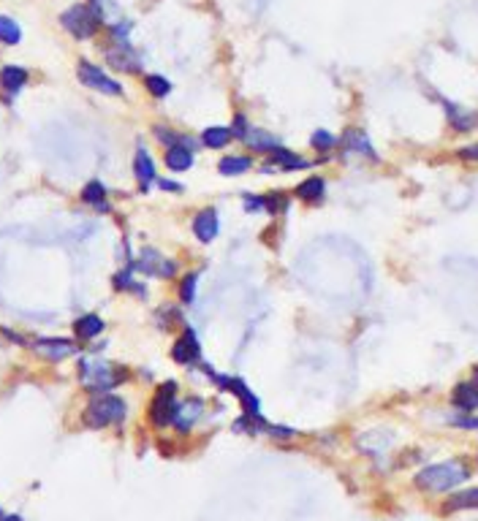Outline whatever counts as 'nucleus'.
Returning <instances> with one entry per match:
<instances>
[{"instance_id": "f257e3e1", "label": "nucleus", "mask_w": 478, "mask_h": 521, "mask_svg": "<svg viewBox=\"0 0 478 521\" xmlns=\"http://www.w3.org/2000/svg\"><path fill=\"white\" fill-rule=\"evenodd\" d=\"M131 375L117 364H109L104 358H82L79 364V383L90 394H112L117 385H123Z\"/></svg>"}, {"instance_id": "f03ea898", "label": "nucleus", "mask_w": 478, "mask_h": 521, "mask_svg": "<svg viewBox=\"0 0 478 521\" xmlns=\"http://www.w3.org/2000/svg\"><path fill=\"white\" fill-rule=\"evenodd\" d=\"M467 478H470V470L462 461H440V464H430L418 473L416 486L424 491H432V494H440V491L457 489Z\"/></svg>"}, {"instance_id": "7ed1b4c3", "label": "nucleus", "mask_w": 478, "mask_h": 521, "mask_svg": "<svg viewBox=\"0 0 478 521\" xmlns=\"http://www.w3.org/2000/svg\"><path fill=\"white\" fill-rule=\"evenodd\" d=\"M125 415H128V405L123 397L117 394H98V397L85 407V427L90 429H107V427H117L123 424Z\"/></svg>"}, {"instance_id": "20e7f679", "label": "nucleus", "mask_w": 478, "mask_h": 521, "mask_svg": "<svg viewBox=\"0 0 478 521\" xmlns=\"http://www.w3.org/2000/svg\"><path fill=\"white\" fill-rule=\"evenodd\" d=\"M60 22H63V28L71 33L74 38H93L104 19L98 16V11L93 9V3H77V6H71L68 11H63Z\"/></svg>"}, {"instance_id": "39448f33", "label": "nucleus", "mask_w": 478, "mask_h": 521, "mask_svg": "<svg viewBox=\"0 0 478 521\" xmlns=\"http://www.w3.org/2000/svg\"><path fill=\"white\" fill-rule=\"evenodd\" d=\"M177 405H180L177 402V383L166 380V383L158 385V391L153 394V402H150V421H153V427H158V429L171 427Z\"/></svg>"}, {"instance_id": "423d86ee", "label": "nucleus", "mask_w": 478, "mask_h": 521, "mask_svg": "<svg viewBox=\"0 0 478 521\" xmlns=\"http://www.w3.org/2000/svg\"><path fill=\"white\" fill-rule=\"evenodd\" d=\"M131 269H136V272H141V275H147V277L171 280V277L177 275V260L161 256V253L153 250V247H144L139 258L131 263Z\"/></svg>"}, {"instance_id": "0eeeda50", "label": "nucleus", "mask_w": 478, "mask_h": 521, "mask_svg": "<svg viewBox=\"0 0 478 521\" xmlns=\"http://www.w3.org/2000/svg\"><path fill=\"white\" fill-rule=\"evenodd\" d=\"M77 74H79V82H82L85 87H90V90L104 92V95H123V84H120L117 79L109 77L107 71H101L98 65H93V62L79 60Z\"/></svg>"}, {"instance_id": "6e6552de", "label": "nucleus", "mask_w": 478, "mask_h": 521, "mask_svg": "<svg viewBox=\"0 0 478 521\" xmlns=\"http://www.w3.org/2000/svg\"><path fill=\"white\" fill-rule=\"evenodd\" d=\"M302 169H310L308 158L286 150L283 144L275 147L272 153H266V163L261 166V171H266V174H286V171H302Z\"/></svg>"}, {"instance_id": "1a4fd4ad", "label": "nucleus", "mask_w": 478, "mask_h": 521, "mask_svg": "<svg viewBox=\"0 0 478 521\" xmlns=\"http://www.w3.org/2000/svg\"><path fill=\"white\" fill-rule=\"evenodd\" d=\"M33 351H36V356H41V358H47V361H63V358H71L79 348H77V342H71V339L44 337V339H36V342H33Z\"/></svg>"}, {"instance_id": "9d476101", "label": "nucleus", "mask_w": 478, "mask_h": 521, "mask_svg": "<svg viewBox=\"0 0 478 521\" xmlns=\"http://www.w3.org/2000/svg\"><path fill=\"white\" fill-rule=\"evenodd\" d=\"M193 234H196V239H199L201 245H210V242H215L217 234H220V215H217V209L212 207H207V209H201L193 215Z\"/></svg>"}, {"instance_id": "9b49d317", "label": "nucleus", "mask_w": 478, "mask_h": 521, "mask_svg": "<svg viewBox=\"0 0 478 521\" xmlns=\"http://www.w3.org/2000/svg\"><path fill=\"white\" fill-rule=\"evenodd\" d=\"M201 356V345H199V337H196V331L185 326V331H183V337L174 339V348H171V358L177 361V364H196Z\"/></svg>"}, {"instance_id": "f8f14e48", "label": "nucleus", "mask_w": 478, "mask_h": 521, "mask_svg": "<svg viewBox=\"0 0 478 521\" xmlns=\"http://www.w3.org/2000/svg\"><path fill=\"white\" fill-rule=\"evenodd\" d=\"M201 413H204V402L196 399V397H190V399H185V402H180V405H177V413H174V421H171V424H174V429L177 432L188 434V432L199 424Z\"/></svg>"}, {"instance_id": "ddd939ff", "label": "nucleus", "mask_w": 478, "mask_h": 521, "mask_svg": "<svg viewBox=\"0 0 478 521\" xmlns=\"http://www.w3.org/2000/svg\"><path fill=\"white\" fill-rule=\"evenodd\" d=\"M342 144H345V153L359 155V158H364V160H372V163H378V153H375V147H372L370 136H367L364 131H359V128H351V131H345V136H342Z\"/></svg>"}, {"instance_id": "4468645a", "label": "nucleus", "mask_w": 478, "mask_h": 521, "mask_svg": "<svg viewBox=\"0 0 478 521\" xmlns=\"http://www.w3.org/2000/svg\"><path fill=\"white\" fill-rule=\"evenodd\" d=\"M107 60H109L112 68H117V71H128V74H136V71L141 68V60L136 57V52L125 44V41H117V46L107 49Z\"/></svg>"}, {"instance_id": "2eb2a0df", "label": "nucleus", "mask_w": 478, "mask_h": 521, "mask_svg": "<svg viewBox=\"0 0 478 521\" xmlns=\"http://www.w3.org/2000/svg\"><path fill=\"white\" fill-rule=\"evenodd\" d=\"M134 174H136V180H139L141 193H147V190H150V185L158 182L155 160H153V155L147 153V150H139V153H136V158H134Z\"/></svg>"}, {"instance_id": "dca6fc26", "label": "nucleus", "mask_w": 478, "mask_h": 521, "mask_svg": "<svg viewBox=\"0 0 478 521\" xmlns=\"http://www.w3.org/2000/svg\"><path fill=\"white\" fill-rule=\"evenodd\" d=\"M104 329H107V323L95 312H87V315L77 318V323H74V334L79 339H85V342H93L98 334H104Z\"/></svg>"}, {"instance_id": "f3484780", "label": "nucleus", "mask_w": 478, "mask_h": 521, "mask_svg": "<svg viewBox=\"0 0 478 521\" xmlns=\"http://www.w3.org/2000/svg\"><path fill=\"white\" fill-rule=\"evenodd\" d=\"M296 199L305 201V204H321L326 199L324 177H308L305 182L296 185Z\"/></svg>"}, {"instance_id": "a211bd4d", "label": "nucleus", "mask_w": 478, "mask_h": 521, "mask_svg": "<svg viewBox=\"0 0 478 521\" xmlns=\"http://www.w3.org/2000/svg\"><path fill=\"white\" fill-rule=\"evenodd\" d=\"M166 169L174 171V174H180V171H188L193 166V150L190 147H183V144H174V147H166Z\"/></svg>"}, {"instance_id": "6ab92c4d", "label": "nucleus", "mask_w": 478, "mask_h": 521, "mask_svg": "<svg viewBox=\"0 0 478 521\" xmlns=\"http://www.w3.org/2000/svg\"><path fill=\"white\" fill-rule=\"evenodd\" d=\"M242 141H245L253 153H264V155L272 153L275 147H280V138L275 133H269V131H261V128H250Z\"/></svg>"}, {"instance_id": "aec40b11", "label": "nucleus", "mask_w": 478, "mask_h": 521, "mask_svg": "<svg viewBox=\"0 0 478 521\" xmlns=\"http://www.w3.org/2000/svg\"><path fill=\"white\" fill-rule=\"evenodd\" d=\"M25 84H28V71H25V68H19V65H6V68L0 71V87L9 92V95H16Z\"/></svg>"}, {"instance_id": "412c9836", "label": "nucleus", "mask_w": 478, "mask_h": 521, "mask_svg": "<svg viewBox=\"0 0 478 521\" xmlns=\"http://www.w3.org/2000/svg\"><path fill=\"white\" fill-rule=\"evenodd\" d=\"M451 402L465 410V413H470V410H478V385L476 383H460L454 388V394H451Z\"/></svg>"}, {"instance_id": "4be33fe9", "label": "nucleus", "mask_w": 478, "mask_h": 521, "mask_svg": "<svg viewBox=\"0 0 478 521\" xmlns=\"http://www.w3.org/2000/svg\"><path fill=\"white\" fill-rule=\"evenodd\" d=\"M232 138H234L232 128H223V125H212V128L201 131V144L210 147V150H223V147H229Z\"/></svg>"}, {"instance_id": "5701e85b", "label": "nucleus", "mask_w": 478, "mask_h": 521, "mask_svg": "<svg viewBox=\"0 0 478 521\" xmlns=\"http://www.w3.org/2000/svg\"><path fill=\"white\" fill-rule=\"evenodd\" d=\"M250 166H253V160H250L247 155H226V158L217 163V171H220L223 177H239V174L250 171Z\"/></svg>"}, {"instance_id": "b1692460", "label": "nucleus", "mask_w": 478, "mask_h": 521, "mask_svg": "<svg viewBox=\"0 0 478 521\" xmlns=\"http://www.w3.org/2000/svg\"><path fill=\"white\" fill-rule=\"evenodd\" d=\"M473 508H478V489H465V491H457L454 497H448L443 510L451 513V510H473Z\"/></svg>"}, {"instance_id": "393cba45", "label": "nucleus", "mask_w": 478, "mask_h": 521, "mask_svg": "<svg viewBox=\"0 0 478 521\" xmlns=\"http://www.w3.org/2000/svg\"><path fill=\"white\" fill-rule=\"evenodd\" d=\"M82 201L104 212V209H107V187H104V182L93 180V182L85 185V187H82Z\"/></svg>"}, {"instance_id": "a878e982", "label": "nucleus", "mask_w": 478, "mask_h": 521, "mask_svg": "<svg viewBox=\"0 0 478 521\" xmlns=\"http://www.w3.org/2000/svg\"><path fill=\"white\" fill-rule=\"evenodd\" d=\"M19 41H22V28L16 25L11 16L0 14V44L16 46Z\"/></svg>"}, {"instance_id": "bb28decb", "label": "nucleus", "mask_w": 478, "mask_h": 521, "mask_svg": "<svg viewBox=\"0 0 478 521\" xmlns=\"http://www.w3.org/2000/svg\"><path fill=\"white\" fill-rule=\"evenodd\" d=\"M446 106H448V120H451V125H454L460 133L473 131V125H476V117H473V114H467L462 106H451V104H446Z\"/></svg>"}, {"instance_id": "cd10ccee", "label": "nucleus", "mask_w": 478, "mask_h": 521, "mask_svg": "<svg viewBox=\"0 0 478 521\" xmlns=\"http://www.w3.org/2000/svg\"><path fill=\"white\" fill-rule=\"evenodd\" d=\"M310 147L318 150V153H329L332 147H337V136L329 133V131H324V128H318V131L310 136Z\"/></svg>"}, {"instance_id": "c85d7f7f", "label": "nucleus", "mask_w": 478, "mask_h": 521, "mask_svg": "<svg viewBox=\"0 0 478 521\" xmlns=\"http://www.w3.org/2000/svg\"><path fill=\"white\" fill-rule=\"evenodd\" d=\"M114 288H117V291H134V293H139V296H144V285H139V283L134 280L131 266L114 275Z\"/></svg>"}, {"instance_id": "c756f323", "label": "nucleus", "mask_w": 478, "mask_h": 521, "mask_svg": "<svg viewBox=\"0 0 478 521\" xmlns=\"http://www.w3.org/2000/svg\"><path fill=\"white\" fill-rule=\"evenodd\" d=\"M196 283H199L196 275L183 277V283H180V299H183V305H193V299H196Z\"/></svg>"}, {"instance_id": "7c9ffc66", "label": "nucleus", "mask_w": 478, "mask_h": 521, "mask_svg": "<svg viewBox=\"0 0 478 521\" xmlns=\"http://www.w3.org/2000/svg\"><path fill=\"white\" fill-rule=\"evenodd\" d=\"M147 90L153 92L155 98H166L171 92V82L163 77H147Z\"/></svg>"}, {"instance_id": "2f4dec72", "label": "nucleus", "mask_w": 478, "mask_h": 521, "mask_svg": "<svg viewBox=\"0 0 478 521\" xmlns=\"http://www.w3.org/2000/svg\"><path fill=\"white\" fill-rule=\"evenodd\" d=\"M448 424L451 427H460V429H478V415H470V413L448 415Z\"/></svg>"}, {"instance_id": "473e14b6", "label": "nucleus", "mask_w": 478, "mask_h": 521, "mask_svg": "<svg viewBox=\"0 0 478 521\" xmlns=\"http://www.w3.org/2000/svg\"><path fill=\"white\" fill-rule=\"evenodd\" d=\"M242 204H245L247 212H266V196H256V193H245L242 196Z\"/></svg>"}, {"instance_id": "72a5a7b5", "label": "nucleus", "mask_w": 478, "mask_h": 521, "mask_svg": "<svg viewBox=\"0 0 478 521\" xmlns=\"http://www.w3.org/2000/svg\"><path fill=\"white\" fill-rule=\"evenodd\" d=\"M283 209H286L283 193H269V196H266V212H269V215H280Z\"/></svg>"}, {"instance_id": "f704fd0d", "label": "nucleus", "mask_w": 478, "mask_h": 521, "mask_svg": "<svg viewBox=\"0 0 478 521\" xmlns=\"http://www.w3.org/2000/svg\"><path fill=\"white\" fill-rule=\"evenodd\" d=\"M247 131H250V125H247V120H245V117H242V114H239V117L234 120V128H232L234 138H245V136H247Z\"/></svg>"}, {"instance_id": "c9c22d12", "label": "nucleus", "mask_w": 478, "mask_h": 521, "mask_svg": "<svg viewBox=\"0 0 478 521\" xmlns=\"http://www.w3.org/2000/svg\"><path fill=\"white\" fill-rule=\"evenodd\" d=\"M161 185V190H166V193H183V185L174 182V180H158Z\"/></svg>"}, {"instance_id": "e433bc0d", "label": "nucleus", "mask_w": 478, "mask_h": 521, "mask_svg": "<svg viewBox=\"0 0 478 521\" xmlns=\"http://www.w3.org/2000/svg\"><path fill=\"white\" fill-rule=\"evenodd\" d=\"M460 158H465V160H478V141L476 144H470V147H462V150H460Z\"/></svg>"}, {"instance_id": "4c0bfd02", "label": "nucleus", "mask_w": 478, "mask_h": 521, "mask_svg": "<svg viewBox=\"0 0 478 521\" xmlns=\"http://www.w3.org/2000/svg\"><path fill=\"white\" fill-rule=\"evenodd\" d=\"M3 521H22L19 516H3Z\"/></svg>"}, {"instance_id": "58836bf2", "label": "nucleus", "mask_w": 478, "mask_h": 521, "mask_svg": "<svg viewBox=\"0 0 478 521\" xmlns=\"http://www.w3.org/2000/svg\"><path fill=\"white\" fill-rule=\"evenodd\" d=\"M3 516H6V513H3V510H0V521H3Z\"/></svg>"}]
</instances>
